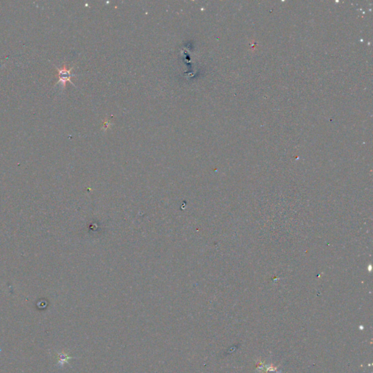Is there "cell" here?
<instances>
[{
	"instance_id": "obj_1",
	"label": "cell",
	"mask_w": 373,
	"mask_h": 373,
	"mask_svg": "<svg viewBox=\"0 0 373 373\" xmlns=\"http://www.w3.org/2000/svg\"><path fill=\"white\" fill-rule=\"evenodd\" d=\"M57 69L58 71V77L59 78L58 83H62L64 87L66 86L67 82H70L72 84H73V82L71 80V77L74 76V75L72 74V70H73V67L68 70L67 68L66 65H65L62 69Z\"/></svg>"
}]
</instances>
